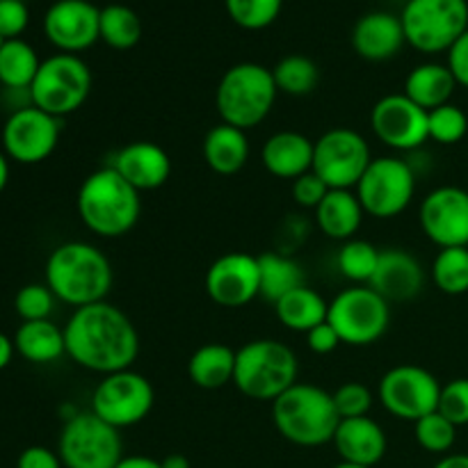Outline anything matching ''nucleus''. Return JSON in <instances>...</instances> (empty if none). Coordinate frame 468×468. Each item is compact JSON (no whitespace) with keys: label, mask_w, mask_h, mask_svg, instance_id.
<instances>
[{"label":"nucleus","mask_w":468,"mask_h":468,"mask_svg":"<svg viewBox=\"0 0 468 468\" xmlns=\"http://www.w3.org/2000/svg\"><path fill=\"white\" fill-rule=\"evenodd\" d=\"M55 300L46 283H26L18 288L16 297H14V309H16L18 318L23 323H32V320H50V314L55 309Z\"/></svg>","instance_id":"40"},{"label":"nucleus","mask_w":468,"mask_h":468,"mask_svg":"<svg viewBox=\"0 0 468 468\" xmlns=\"http://www.w3.org/2000/svg\"><path fill=\"white\" fill-rule=\"evenodd\" d=\"M204 160L219 176H233L250 160L247 131L229 123H218L204 137Z\"/></svg>","instance_id":"26"},{"label":"nucleus","mask_w":468,"mask_h":468,"mask_svg":"<svg viewBox=\"0 0 468 468\" xmlns=\"http://www.w3.org/2000/svg\"><path fill=\"white\" fill-rule=\"evenodd\" d=\"M379 251L382 250H378L373 242L359 240V238L343 242L336 256L338 272L346 279H350L355 286H368L375 270H378Z\"/></svg>","instance_id":"35"},{"label":"nucleus","mask_w":468,"mask_h":468,"mask_svg":"<svg viewBox=\"0 0 468 468\" xmlns=\"http://www.w3.org/2000/svg\"><path fill=\"white\" fill-rule=\"evenodd\" d=\"M14 355H16V347H14V338H9L7 334L0 332V370H5L9 364H12Z\"/></svg>","instance_id":"49"},{"label":"nucleus","mask_w":468,"mask_h":468,"mask_svg":"<svg viewBox=\"0 0 468 468\" xmlns=\"http://www.w3.org/2000/svg\"><path fill=\"white\" fill-rule=\"evenodd\" d=\"M327 192H329L327 183H324L323 178L314 172V169L306 174H302L300 178H295V181H292V199H295V204L302 206V208L315 210L320 204H323V199L327 197Z\"/></svg>","instance_id":"44"},{"label":"nucleus","mask_w":468,"mask_h":468,"mask_svg":"<svg viewBox=\"0 0 468 468\" xmlns=\"http://www.w3.org/2000/svg\"><path fill=\"white\" fill-rule=\"evenodd\" d=\"M332 396L341 419H361V416H368L375 400L370 388L359 382L343 384V387H338Z\"/></svg>","instance_id":"41"},{"label":"nucleus","mask_w":468,"mask_h":468,"mask_svg":"<svg viewBox=\"0 0 468 468\" xmlns=\"http://www.w3.org/2000/svg\"><path fill=\"white\" fill-rule=\"evenodd\" d=\"M261 270V297L268 302H279L295 288L304 286V272L300 263L291 256L265 251L259 256Z\"/></svg>","instance_id":"32"},{"label":"nucleus","mask_w":468,"mask_h":468,"mask_svg":"<svg viewBox=\"0 0 468 468\" xmlns=\"http://www.w3.org/2000/svg\"><path fill=\"white\" fill-rule=\"evenodd\" d=\"M448 69L455 76L457 85L468 90V30L448 50Z\"/></svg>","instance_id":"46"},{"label":"nucleus","mask_w":468,"mask_h":468,"mask_svg":"<svg viewBox=\"0 0 468 468\" xmlns=\"http://www.w3.org/2000/svg\"><path fill=\"white\" fill-rule=\"evenodd\" d=\"M295 352L291 346L274 338H256L236 350V373L233 384L242 396L259 402H274L297 384Z\"/></svg>","instance_id":"6"},{"label":"nucleus","mask_w":468,"mask_h":468,"mask_svg":"<svg viewBox=\"0 0 468 468\" xmlns=\"http://www.w3.org/2000/svg\"><path fill=\"white\" fill-rule=\"evenodd\" d=\"M0 46H3V39H0Z\"/></svg>","instance_id":"54"},{"label":"nucleus","mask_w":468,"mask_h":468,"mask_svg":"<svg viewBox=\"0 0 468 468\" xmlns=\"http://www.w3.org/2000/svg\"><path fill=\"white\" fill-rule=\"evenodd\" d=\"M414 434L416 441H419V446L423 448V451L434 452V455H443V452H448L455 446L457 428L446 419V416L434 411V414H428L420 420H416Z\"/></svg>","instance_id":"38"},{"label":"nucleus","mask_w":468,"mask_h":468,"mask_svg":"<svg viewBox=\"0 0 468 468\" xmlns=\"http://www.w3.org/2000/svg\"><path fill=\"white\" fill-rule=\"evenodd\" d=\"M432 282L443 295H464L468 292V247L439 250L432 263Z\"/></svg>","instance_id":"36"},{"label":"nucleus","mask_w":468,"mask_h":468,"mask_svg":"<svg viewBox=\"0 0 468 468\" xmlns=\"http://www.w3.org/2000/svg\"><path fill=\"white\" fill-rule=\"evenodd\" d=\"M355 192L366 215L391 219L405 213L414 201L416 172L400 155L373 158L361 181L356 183Z\"/></svg>","instance_id":"10"},{"label":"nucleus","mask_w":468,"mask_h":468,"mask_svg":"<svg viewBox=\"0 0 468 468\" xmlns=\"http://www.w3.org/2000/svg\"><path fill=\"white\" fill-rule=\"evenodd\" d=\"M90 94V67L71 53H58L41 59V67L30 87L32 105L58 119L80 110Z\"/></svg>","instance_id":"8"},{"label":"nucleus","mask_w":468,"mask_h":468,"mask_svg":"<svg viewBox=\"0 0 468 468\" xmlns=\"http://www.w3.org/2000/svg\"><path fill=\"white\" fill-rule=\"evenodd\" d=\"M27 23L30 12L23 0H0V39H21Z\"/></svg>","instance_id":"43"},{"label":"nucleus","mask_w":468,"mask_h":468,"mask_svg":"<svg viewBox=\"0 0 468 468\" xmlns=\"http://www.w3.org/2000/svg\"><path fill=\"white\" fill-rule=\"evenodd\" d=\"M327 323L336 329L346 346L366 347L387 334L391 309L370 286H350L329 302Z\"/></svg>","instance_id":"11"},{"label":"nucleus","mask_w":468,"mask_h":468,"mask_svg":"<svg viewBox=\"0 0 468 468\" xmlns=\"http://www.w3.org/2000/svg\"><path fill=\"white\" fill-rule=\"evenodd\" d=\"M425 272L411 251L388 247L379 251L378 270L368 286L387 302H410L423 291Z\"/></svg>","instance_id":"20"},{"label":"nucleus","mask_w":468,"mask_h":468,"mask_svg":"<svg viewBox=\"0 0 468 468\" xmlns=\"http://www.w3.org/2000/svg\"><path fill=\"white\" fill-rule=\"evenodd\" d=\"M457 87L460 85H457L455 76L448 69V64L425 62L411 69L405 80V91L402 94L410 96L423 110L432 112V110L451 103Z\"/></svg>","instance_id":"27"},{"label":"nucleus","mask_w":468,"mask_h":468,"mask_svg":"<svg viewBox=\"0 0 468 468\" xmlns=\"http://www.w3.org/2000/svg\"><path fill=\"white\" fill-rule=\"evenodd\" d=\"M274 82L282 94L288 96H306L318 87L320 71L314 59L306 55H286L272 69Z\"/></svg>","instance_id":"34"},{"label":"nucleus","mask_w":468,"mask_h":468,"mask_svg":"<svg viewBox=\"0 0 468 468\" xmlns=\"http://www.w3.org/2000/svg\"><path fill=\"white\" fill-rule=\"evenodd\" d=\"M370 160L368 142L352 128H332L314 142V172L329 190H355Z\"/></svg>","instance_id":"13"},{"label":"nucleus","mask_w":468,"mask_h":468,"mask_svg":"<svg viewBox=\"0 0 468 468\" xmlns=\"http://www.w3.org/2000/svg\"><path fill=\"white\" fill-rule=\"evenodd\" d=\"M101 39L114 50H128L140 44L142 18L126 5H108L101 9Z\"/></svg>","instance_id":"33"},{"label":"nucleus","mask_w":468,"mask_h":468,"mask_svg":"<svg viewBox=\"0 0 468 468\" xmlns=\"http://www.w3.org/2000/svg\"><path fill=\"white\" fill-rule=\"evenodd\" d=\"M155 402L154 384L137 370H119L103 375L91 393V410L112 428L123 430L142 423Z\"/></svg>","instance_id":"12"},{"label":"nucleus","mask_w":468,"mask_h":468,"mask_svg":"<svg viewBox=\"0 0 468 468\" xmlns=\"http://www.w3.org/2000/svg\"><path fill=\"white\" fill-rule=\"evenodd\" d=\"M114 468H163L158 460L154 457H144V455H128L123 457Z\"/></svg>","instance_id":"48"},{"label":"nucleus","mask_w":468,"mask_h":468,"mask_svg":"<svg viewBox=\"0 0 468 468\" xmlns=\"http://www.w3.org/2000/svg\"><path fill=\"white\" fill-rule=\"evenodd\" d=\"M341 462L373 468L387 455V432L370 416L361 419H341L332 439Z\"/></svg>","instance_id":"23"},{"label":"nucleus","mask_w":468,"mask_h":468,"mask_svg":"<svg viewBox=\"0 0 468 468\" xmlns=\"http://www.w3.org/2000/svg\"><path fill=\"white\" fill-rule=\"evenodd\" d=\"M370 128L388 149L410 154L430 140L428 110L405 94H387L370 110Z\"/></svg>","instance_id":"15"},{"label":"nucleus","mask_w":468,"mask_h":468,"mask_svg":"<svg viewBox=\"0 0 468 468\" xmlns=\"http://www.w3.org/2000/svg\"><path fill=\"white\" fill-rule=\"evenodd\" d=\"M274 314H277L279 323L291 332L309 334L311 329L327 320L329 302L304 283V286L283 295L279 302H274Z\"/></svg>","instance_id":"29"},{"label":"nucleus","mask_w":468,"mask_h":468,"mask_svg":"<svg viewBox=\"0 0 468 468\" xmlns=\"http://www.w3.org/2000/svg\"><path fill=\"white\" fill-rule=\"evenodd\" d=\"M119 432L94 411H78L69 416L59 434V460L64 468H114L123 460Z\"/></svg>","instance_id":"9"},{"label":"nucleus","mask_w":468,"mask_h":468,"mask_svg":"<svg viewBox=\"0 0 468 468\" xmlns=\"http://www.w3.org/2000/svg\"><path fill=\"white\" fill-rule=\"evenodd\" d=\"M59 142V119L44 110L27 105L7 117L3 126L5 155L14 163H44Z\"/></svg>","instance_id":"16"},{"label":"nucleus","mask_w":468,"mask_h":468,"mask_svg":"<svg viewBox=\"0 0 468 468\" xmlns=\"http://www.w3.org/2000/svg\"><path fill=\"white\" fill-rule=\"evenodd\" d=\"M378 396L391 416L416 423L434 414L441 398V384L430 370L414 364H402L387 370L379 379Z\"/></svg>","instance_id":"14"},{"label":"nucleus","mask_w":468,"mask_h":468,"mask_svg":"<svg viewBox=\"0 0 468 468\" xmlns=\"http://www.w3.org/2000/svg\"><path fill=\"white\" fill-rule=\"evenodd\" d=\"M236 26L245 30H263L277 21L283 0H224Z\"/></svg>","instance_id":"37"},{"label":"nucleus","mask_w":468,"mask_h":468,"mask_svg":"<svg viewBox=\"0 0 468 468\" xmlns=\"http://www.w3.org/2000/svg\"><path fill=\"white\" fill-rule=\"evenodd\" d=\"M163 468H190V460H187L186 455H178V452H174V455H167L163 462Z\"/></svg>","instance_id":"51"},{"label":"nucleus","mask_w":468,"mask_h":468,"mask_svg":"<svg viewBox=\"0 0 468 468\" xmlns=\"http://www.w3.org/2000/svg\"><path fill=\"white\" fill-rule=\"evenodd\" d=\"M16 468H64L58 452L46 446H30L18 455Z\"/></svg>","instance_id":"47"},{"label":"nucleus","mask_w":468,"mask_h":468,"mask_svg":"<svg viewBox=\"0 0 468 468\" xmlns=\"http://www.w3.org/2000/svg\"><path fill=\"white\" fill-rule=\"evenodd\" d=\"M14 347H16V355H21L30 364H53L59 356L67 355L64 329H59L50 320L21 323V327L14 334Z\"/></svg>","instance_id":"30"},{"label":"nucleus","mask_w":468,"mask_h":468,"mask_svg":"<svg viewBox=\"0 0 468 468\" xmlns=\"http://www.w3.org/2000/svg\"><path fill=\"white\" fill-rule=\"evenodd\" d=\"M364 206L355 190H329L315 208V224L332 240L347 242L359 233L364 222Z\"/></svg>","instance_id":"25"},{"label":"nucleus","mask_w":468,"mask_h":468,"mask_svg":"<svg viewBox=\"0 0 468 468\" xmlns=\"http://www.w3.org/2000/svg\"><path fill=\"white\" fill-rule=\"evenodd\" d=\"M306 343H309V350L315 352V355H332V352L338 350V346H343L341 336H338L336 329L324 320L323 324L311 329L309 334H304Z\"/></svg>","instance_id":"45"},{"label":"nucleus","mask_w":468,"mask_h":468,"mask_svg":"<svg viewBox=\"0 0 468 468\" xmlns=\"http://www.w3.org/2000/svg\"><path fill=\"white\" fill-rule=\"evenodd\" d=\"M112 167L135 187L137 192H151L163 187L172 174V160L167 151L155 142H131L117 151Z\"/></svg>","instance_id":"21"},{"label":"nucleus","mask_w":468,"mask_h":468,"mask_svg":"<svg viewBox=\"0 0 468 468\" xmlns=\"http://www.w3.org/2000/svg\"><path fill=\"white\" fill-rule=\"evenodd\" d=\"M420 229L439 250L468 247V192L457 186H441L420 201Z\"/></svg>","instance_id":"17"},{"label":"nucleus","mask_w":468,"mask_h":468,"mask_svg":"<svg viewBox=\"0 0 468 468\" xmlns=\"http://www.w3.org/2000/svg\"><path fill=\"white\" fill-rule=\"evenodd\" d=\"M41 59L23 39H7L0 46V85L5 90H30Z\"/></svg>","instance_id":"31"},{"label":"nucleus","mask_w":468,"mask_h":468,"mask_svg":"<svg viewBox=\"0 0 468 468\" xmlns=\"http://www.w3.org/2000/svg\"><path fill=\"white\" fill-rule=\"evenodd\" d=\"M142 192H137L112 165L91 172L78 190L76 208L80 222L101 238H122L142 215Z\"/></svg>","instance_id":"3"},{"label":"nucleus","mask_w":468,"mask_h":468,"mask_svg":"<svg viewBox=\"0 0 468 468\" xmlns=\"http://www.w3.org/2000/svg\"><path fill=\"white\" fill-rule=\"evenodd\" d=\"M272 420L286 441L302 448H318L332 441L341 416L332 393L315 384L297 382L272 402Z\"/></svg>","instance_id":"4"},{"label":"nucleus","mask_w":468,"mask_h":468,"mask_svg":"<svg viewBox=\"0 0 468 468\" xmlns=\"http://www.w3.org/2000/svg\"><path fill=\"white\" fill-rule=\"evenodd\" d=\"M437 411L446 416L455 428L468 425V378L443 384Z\"/></svg>","instance_id":"42"},{"label":"nucleus","mask_w":468,"mask_h":468,"mask_svg":"<svg viewBox=\"0 0 468 468\" xmlns=\"http://www.w3.org/2000/svg\"><path fill=\"white\" fill-rule=\"evenodd\" d=\"M206 292L224 309H240L261 297L259 256L247 251H229L213 261L206 272Z\"/></svg>","instance_id":"18"},{"label":"nucleus","mask_w":468,"mask_h":468,"mask_svg":"<svg viewBox=\"0 0 468 468\" xmlns=\"http://www.w3.org/2000/svg\"><path fill=\"white\" fill-rule=\"evenodd\" d=\"M101 9L90 0H58L44 16L46 39L59 53H80L101 39Z\"/></svg>","instance_id":"19"},{"label":"nucleus","mask_w":468,"mask_h":468,"mask_svg":"<svg viewBox=\"0 0 468 468\" xmlns=\"http://www.w3.org/2000/svg\"><path fill=\"white\" fill-rule=\"evenodd\" d=\"M9 183V158L5 155V151H0V195L7 187Z\"/></svg>","instance_id":"52"},{"label":"nucleus","mask_w":468,"mask_h":468,"mask_svg":"<svg viewBox=\"0 0 468 468\" xmlns=\"http://www.w3.org/2000/svg\"><path fill=\"white\" fill-rule=\"evenodd\" d=\"M428 126L430 140L439 144H457L468 133V117L455 103H446L428 112Z\"/></svg>","instance_id":"39"},{"label":"nucleus","mask_w":468,"mask_h":468,"mask_svg":"<svg viewBox=\"0 0 468 468\" xmlns=\"http://www.w3.org/2000/svg\"><path fill=\"white\" fill-rule=\"evenodd\" d=\"M407 44L400 16L391 12H370L356 21L352 46L359 58L368 62H387L396 58Z\"/></svg>","instance_id":"22"},{"label":"nucleus","mask_w":468,"mask_h":468,"mask_svg":"<svg viewBox=\"0 0 468 468\" xmlns=\"http://www.w3.org/2000/svg\"><path fill=\"white\" fill-rule=\"evenodd\" d=\"M73 364L99 375L128 370L140 355V334L133 320L108 300L80 306L64 327Z\"/></svg>","instance_id":"1"},{"label":"nucleus","mask_w":468,"mask_h":468,"mask_svg":"<svg viewBox=\"0 0 468 468\" xmlns=\"http://www.w3.org/2000/svg\"><path fill=\"white\" fill-rule=\"evenodd\" d=\"M261 163L272 176L295 181L314 169V142L297 131H279L261 149Z\"/></svg>","instance_id":"24"},{"label":"nucleus","mask_w":468,"mask_h":468,"mask_svg":"<svg viewBox=\"0 0 468 468\" xmlns=\"http://www.w3.org/2000/svg\"><path fill=\"white\" fill-rule=\"evenodd\" d=\"M277 94L272 69L256 62H240L227 69L219 78L215 90V108L222 123L250 131L268 119Z\"/></svg>","instance_id":"5"},{"label":"nucleus","mask_w":468,"mask_h":468,"mask_svg":"<svg viewBox=\"0 0 468 468\" xmlns=\"http://www.w3.org/2000/svg\"><path fill=\"white\" fill-rule=\"evenodd\" d=\"M405 39L425 55L448 53L468 30L466 0H407L400 14Z\"/></svg>","instance_id":"7"},{"label":"nucleus","mask_w":468,"mask_h":468,"mask_svg":"<svg viewBox=\"0 0 468 468\" xmlns=\"http://www.w3.org/2000/svg\"><path fill=\"white\" fill-rule=\"evenodd\" d=\"M334 468H368V466H361V464H350V462H341V464H336Z\"/></svg>","instance_id":"53"},{"label":"nucleus","mask_w":468,"mask_h":468,"mask_svg":"<svg viewBox=\"0 0 468 468\" xmlns=\"http://www.w3.org/2000/svg\"><path fill=\"white\" fill-rule=\"evenodd\" d=\"M236 373V350L224 343H208L195 350L187 361V378L204 391H218L233 382Z\"/></svg>","instance_id":"28"},{"label":"nucleus","mask_w":468,"mask_h":468,"mask_svg":"<svg viewBox=\"0 0 468 468\" xmlns=\"http://www.w3.org/2000/svg\"><path fill=\"white\" fill-rule=\"evenodd\" d=\"M434 468H468V455H446L434 464Z\"/></svg>","instance_id":"50"},{"label":"nucleus","mask_w":468,"mask_h":468,"mask_svg":"<svg viewBox=\"0 0 468 468\" xmlns=\"http://www.w3.org/2000/svg\"><path fill=\"white\" fill-rule=\"evenodd\" d=\"M46 286L73 309L105 302L112 288V265L99 247L90 242H64L46 261Z\"/></svg>","instance_id":"2"}]
</instances>
